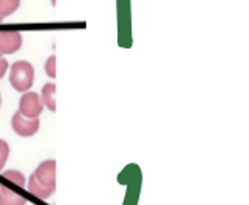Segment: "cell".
Returning a JSON list of instances; mask_svg holds the SVG:
<instances>
[{
	"mask_svg": "<svg viewBox=\"0 0 249 205\" xmlns=\"http://www.w3.org/2000/svg\"><path fill=\"white\" fill-rule=\"evenodd\" d=\"M6 70H8V61H6L5 58H0V80L3 79Z\"/></svg>",
	"mask_w": 249,
	"mask_h": 205,
	"instance_id": "7c38bea8",
	"label": "cell"
},
{
	"mask_svg": "<svg viewBox=\"0 0 249 205\" xmlns=\"http://www.w3.org/2000/svg\"><path fill=\"white\" fill-rule=\"evenodd\" d=\"M0 205H27L24 196L14 193L8 187H0Z\"/></svg>",
	"mask_w": 249,
	"mask_h": 205,
	"instance_id": "8992f818",
	"label": "cell"
},
{
	"mask_svg": "<svg viewBox=\"0 0 249 205\" xmlns=\"http://www.w3.org/2000/svg\"><path fill=\"white\" fill-rule=\"evenodd\" d=\"M20 0H0V19L8 17L19 8Z\"/></svg>",
	"mask_w": 249,
	"mask_h": 205,
	"instance_id": "ba28073f",
	"label": "cell"
},
{
	"mask_svg": "<svg viewBox=\"0 0 249 205\" xmlns=\"http://www.w3.org/2000/svg\"><path fill=\"white\" fill-rule=\"evenodd\" d=\"M55 94H56V85L55 83H46L44 88L41 91V101L44 103V107H47L51 111H56V101H55Z\"/></svg>",
	"mask_w": 249,
	"mask_h": 205,
	"instance_id": "52a82bcc",
	"label": "cell"
},
{
	"mask_svg": "<svg viewBox=\"0 0 249 205\" xmlns=\"http://www.w3.org/2000/svg\"><path fill=\"white\" fill-rule=\"evenodd\" d=\"M2 20H3V19H0V24H2Z\"/></svg>",
	"mask_w": 249,
	"mask_h": 205,
	"instance_id": "4fadbf2b",
	"label": "cell"
},
{
	"mask_svg": "<svg viewBox=\"0 0 249 205\" xmlns=\"http://www.w3.org/2000/svg\"><path fill=\"white\" fill-rule=\"evenodd\" d=\"M3 177L6 180L13 182L14 185H18L19 188H25L27 187V180L24 177V174L19 172V171H14V169H11V171H5L3 172Z\"/></svg>",
	"mask_w": 249,
	"mask_h": 205,
	"instance_id": "9c48e42d",
	"label": "cell"
},
{
	"mask_svg": "<svg viewBox=\"0 0 249 205\" xmlns=\"http://www.w3.org/2000/svg\"><path fill=\"white\" fill-rule=\"evenodd\" d=\"M35 69L28 61H16L10 69V83L18 93H27L33 86Z\"/></svg>",
	"mask_w": 249,
	"mask_h": 205,
	"instance_id": "7a4b0ae2",
	"label": "cell"
},
{
	"mask_svg": "<svg viewBox=\"0 0 249 205\" xmlns=\"http://www.w3.org/2000/svg\"><path fill=\"white\" fill-rule=\"evenodd\" d=\"M0 103H2V99H0Z\"/></svg>",
	"mask_w": 249,
	"mask_h": 205,
	"instance_id": "5bb4252c",
	"label": "cell"
},
{
	"mask_svg": "<svg viewBox=\"0 0 249 205\" xmlns=\"http://www.w3.org/2000/svg\"><path fill=\"white\" fill-rule=\"evenodd\" d=\"M11 127L19 137H33L39 130V119H28L16 111L11 118Z\"/></svg>",
	"mask_w": 249,
	"mask_h": 205,
	"instance_id": "277c9868",
	"label": "cell"
},
{
	"mask_svg": "<svg viewBox=\"0 0 249 205\" xmlns=\"http://www.w3.org/2000/svg\"><path fill=\"white\" fill-rule=\"evenodd\" d=\"M28 191L33 196L47 201L56 189V161L46 160L36 168L30 179H28Z\"/></svg>",
	"mask_w": 249,
	"mask_h": 205,
	"instance_id": "6da1fadb",
	"label": "cell"
},
{
	"mask_svg": "<svg viewBox=\"0 0 249 205\" xmlns=\"http://www.w3.org/2000/svg\"><path fill=\"white\" fill-rule=\"evenodd\" d=\"M46 74L51 77V79H55L56 77V56L55 55L49 56L46 61Z\"/></svg>",
	"mask_w": 249,
	"mask_h": 205,
	"instance_id": "8fae6325",
	"label": "cell"
},
{
	"mask_svg": "<svg viewBox=\"0 0 249 205\" xmlns=\"http://www.w3.org/2000/svg\"><path fill=\"white\" fill-rule=\"evenodd\" d=\"M44 110V103L38 93H24L19 101V113L28 119H38Z\"/></svg>",
	"mask_w": 249,
	"mask_h": 205,
	"instance_id": "3957f363",
	"label": "cell"
},
{
	"mask_svg": "<svg viewBox=\"0 0 249 205\" xmlns=\"http://www.w3.org/2000/svg\"><path fill=\"white\" fill-rule=\"evenodd\" d=\"M22 47V34L19 32H0V58L2 55L14 53Z\"/></svg>",
	"mask_w": 249,
	"mask_h": 205,
	"instance_id": "5b68a950",
	"label": "cell"
},
{
	"mask_svg": "<svg viewBox=\"0 0 249 205\" xmlns=\"http://www.w3.org/2000/svg\"><path fill=\"white\" fill-rule=\"evenodd\" d=\"M8 157H10V146L5 139H0V171L6 165Z\"/></svg>",
	"mask_w": 249,
	"mask_h": 205,
	"instance_id": "30bf717a",
	"label": "cell"
}]
</instances>
